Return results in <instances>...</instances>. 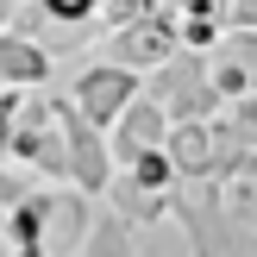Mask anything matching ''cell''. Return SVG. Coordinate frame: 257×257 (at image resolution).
<instances>
[{
    "label": "cell",
    "instance_id": "obj_1",
    "mask_svg": "<svg viewBox=\"0 0 257 257\" xmlns=\"http://www.w3.org/2000/svg\"><path fill=\"white\" fill-rule=\"evenodd\" d=\"M145 94L163 100L170 119H213V113L226 107V100L213 94V82H207V50H188V44H176L170 57L151 69V88H145Z\"/></svg>",
    "mask_w": 257,
    "mask_h": 257
},
{
    "label": "cell",
    "instance_id": "obj_2",
    "mask_svg": "<svg viewBox=\"0 0 257 257\" xmlns=\"http://www.w3.org/2000/svg\"><path fill=\"white\" fill-rule=\"evenodd\" d=\"M0 157L32 163V170H38V176H50V182H69V151H63L57 107H50V100H19V113H13V132H7V151H0Z\"/></svg>",
    "mask_w": 257,
    "mask_h": 257
},
{
    "label": "cell",
    "instance_id": "obj_3",
    "mask_svg": "<svg viewBox=\"0 0 257 257\" xmlns=\"http://www.w3.org/2000/svg\"><path fill=\"white\" fill-rule=\"evenodd\" d=\"M50 107H57L63 151H69V182L82 188V195H107V182H113V151H107V132H100V125L88 119V113L75 107L69 94H57Z\"/></svg>",
    "mask_w": 257,
    "mask_h": 257
},
{
    "label": "cell",
    "instance_id": "obj_4",
    "mask_svg": "<svg viewBox=\"0 0 257 257\" xmlns=\"http://www.w3.org/2000/svg\"><path fill=\"white\" fill-rule=\"evenodd\" d=\"M138 88H145V82H138V69H125V63H113V57H107V63H88V69L75 75L69 100H75V107H82L88 119L100 125V132H107V125L119 119V107L138 94Z\"/></svg>",
    "mask_w": 257,
    "mask_h": 257
},
{
    "label": "cell",
    "instance_id": "obj_5",
    "mask_svg": "<svg viewBox=\"0 0 257 257\" xmlns=\"http://www.w3.org/2000/svg\"><path fill=\"white\" fill-rule=\"evenodd\" d=\"M176 50V19L170 13H138V19H119L113 25V38H107V57L113 63H125V69H157L163 57Z\"/></svg>",
    "mask_w": 257,
    "mask_h": 257
},
{
    "label": "cell",
    "instance_id": "obj_6",
    "mask_svg": "<svg viewBox=\"0 0 257 257\" xmlns=\"http://www.w3.org/2000/svg\"><path fill=\"white\" fill-rule=\"evenodd\" d=\"M88 220H94V195H82V188H44V257H75L88 238Z\"/></svg>",
    "mask_w": 257,
    "mask_h": 257
},
{
    "label": "cell",
    "instance_id": "obj_7",
    "mask_svg": "<svg viewBox=\"0 0 257 257\" xmlns=\"http://www.w3.org/2000/svg\"><path fill=\"white\" fill-rule=\"evenodd\" d=\"M163 132H170V113H163V100H151L145 88H138V94L119 107V119L107 125V151H113V163H125L132 151L163 145Z\"/></svg>",
    "mask_w": 257,
    "mask_h": 257
},
{
    "label": "cell",
    "instance_id": "obj_8",
    "mask_svg": "<svg viewBox=\"0 0 257 257\" xmlns=\"http://www.w3.org/2000/svg\"><path fill=\"white\" fill-rule=\"evenodd\" d=\"M50 69H57V63H50V50L38 44V38L13 32V25L0 32V82L7 88H44Z\"/></svg>",
    "mask_w": 257,
    "mask_h": 257
},
{
    "label": "cell",
    "instance_id": "obj_9",
    "mask_svg": "<svg viewBox=\"0 0 257 257\" xmlns=\"http://www.w3.org/2000/svg\"><path fill=\"white\" fill-rule=\"evenodd\" d=\"M163 151H170L176 176H188V182H207V170H213V125H207V119H170Z\"/></svg>",
    "mask_w": 257,
    "mask_h": 257
},
{
    "label": "cell",
    "instance_id": "obj_10",
    "mask_svg": "<svg viewBox=\"0 0 257 257\" xmlns=\"http://www.w3.org/2000/svg\"><path fill=\"white\" fill-rule=\"evenodd\" d=\"M107 195H113V213H119L125 226H157L163 213H170V195H157V188H138V182H125V176H113L107 182Z\"/></svg>",
    "mask_w": 257,
    "mask_h": 257
},
{
    "label": "cell",
    "instance_id": "obj_11",
    "mask_svg": "<svg viewBox=\"0 0 257 257\" xmlns=\"http://www.w3.org/2000/svg\"><path fill=\"white\" fill-rule=\"evenodd\" d=\"M119 176H125V182H138V188H157V195H170V188L182 182L163 145H145V151H132V157L119 163Z\"/></svg>",
    "mask_w": 257,
    "mask_h": 257
},
{
    "label": "cell",
    "instance_id": "obj_12",
    "mask_svg": "<svg viewBox=\"0 0 257 257\" xmlns=\"http://www.w3.org/2000/svg\"><path fill=\"white\" fill-rule=\"evenodd\" d=\"M75 257H132V226H125L119 213H94Z\"/></svg>",
    "mask_w": 257,
    "mask_h": 257
},
{
    "label": "cell",
    "instance_id": "obj_13",
    "mask_svg": "<svg viewBox=\"0 0 257 257\" xmlns=\"http://www.w3.org/2000/svg\"><path fill=\"white\" fill-rule=\"evenodd\" d=\"M207 82H213V94H220V100H245V94H257V75H251L238 57H226V50H207Z\"/></svg>",
    "mask_w": 257,
    "mask_h": 257
},
{
    "label": "cell",
    "instance_id": "obj_14",
    "mask_svg": "<svg viewBox=\"0 0 257 257\" xmlns=\"http://www.w3.org/2000/svg\"><path fill=\"white\" fill-rule=\"evenodd\" d=\"M220 32H226V25L213 19V13H188V19L176 25V44H188V50H213V44H220Z\"/></svg>",
    "mask_w": 257,
    "mask_h": 257
},
{
    "label": "cell",
    "instance_id": "obj_15",
    "mask_svg": "<svg viewBox=\"0 0 257 257\" xmlns=\"http://www.w3.org/2000/svg\"><path fill=\"white\" fill-rule=\"evenodd\" d=\"M38 13H44L50 25H88L100 13V0H38Z\"/></svg>",
    "mask_w": 257,
    "mask_h": 257
},
{
    "label": "cell",
    "instance_id": "obj_16",
    "mask_svg": "<svg viewBox=\"0 0 257 257\" xmlns=\"http://www.w3.org/2000/svg\"><path fill=\"white\" fill-rule=\"evenodd\" d=\"M19 100H25V88H7V82H0V151H7V132H13V113H19Z\"/></svg>",
    "mask_w": 257,
    "mask_h": 257
},
{
    "label": "cell",
    "instance_id": "obj_17",
    "mask_svg": "<svg viewBox=\"0 0 257 257\" xmlns=\"http://www.w3.org/2000/svg\"><path fill=\"white\" fill-rule=\"evenodd\" d=\"M25 188H32V182H25V176L13 170V163H0V207H13V201L25 195Z\"/></svg>",
    "mask_w": 257,
    "mask_h": 257
},
{
    "label": "cell",
    "instance_id": "obj_18",
    "mask_svg": "<svg viewBox=\"0 0 257 257\" xmlns=\"http://www.w3.org/2000/svg\"><path fill=\"white\" fill-rule=\"evenodd\" d=\"M13 7H19V0H0V32L13 25Z\"/></svg>",
    "mask_w": 257,
    "mask_h": 257
}]
</instances>
